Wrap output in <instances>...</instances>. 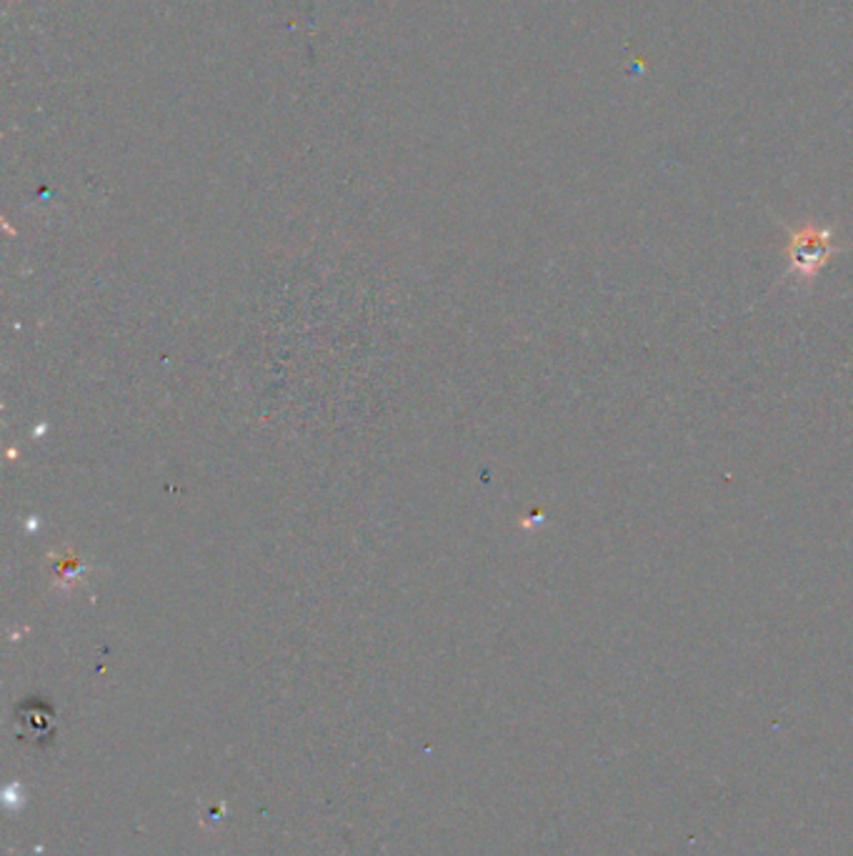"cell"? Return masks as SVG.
Wrapping results in <instances>:
<instances>
[{"instance_id": "obj_1", "label": "cell", "mask_w": 853, "mask_h": 856, "mask_svg": "<svg viewBox=\"0 0 853 856\" xmlns=\"http://www.w3.org/2000/svg\"><path fill=\"white\" fill-rule=\"evenodd\" d=\"M836 230L829 226L806 224L801 228H789V241L783 253H786V276L804 281V284H814L818 273L831 259L833 253H839L841 248L833 246Z\"/></svg>"}]
</instances>
